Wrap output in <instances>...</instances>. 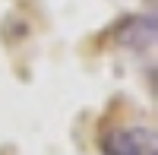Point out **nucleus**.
<instances>
[{"label": "nucleus", "mask_w": 158, "mask_h": 155, "mask_svg": "<svg viewBox=\"0 0 158 155\" xmlns=\"http://www.w3.org/2000/svg\"><path fill=\"white\" fill-rule=\"evenodd\" d=\"M101 155H158V136L152 127H123L101 139Z\"/></svg>", "instance_id": "obj_1"}, {"label": "nucleus", "mask_w": 158, "mask_h": 155, "mask_svg": "<svg viewBox=\"0 0 158 155\" xmlns=\"http://www.w3.org/2000/svg\"><path fill=\"white\" fill-rule=\"evenodd\" d=\"M158 38V19L155 16H133L117 25V44L127 51H146Z\"/></svg>", "instance_id": "obj_2"}]
</instances>
